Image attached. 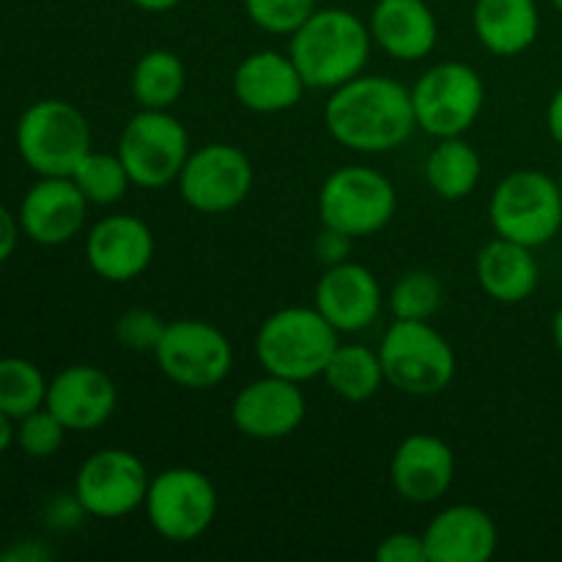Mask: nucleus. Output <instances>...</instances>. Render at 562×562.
<instances>
[{"label":"nucleus","mask_w":562,"mask_h":562,"mask_svg":"<svg viewBox=\"0 0 562 562\" xmlns=\"http://www.w3.org/2000/svg\"><path fill=\"white\" fill-rule=\"evenodd\" d=\"M168 324L157 316V313L146 311V307H132L115 324V338L124 349L130 351H151L157 349L159 338H162Z\"/></svg>","instance_id":"obj_33"},{"label":"nucleus","mask_w":562,"mask_h":562,"mask_svg":"<svg viewBox=\"0 0 562 562\" xmlns=\"http://www.w3.org/2000/svg\"><path fill=\"white\" fill-rule=\"evenodd\" d=\"M329 137L349 151L387 154L417 130L412 88L384 75H357L329 91L324 104Z\"/></svg>","instance_id":"obj_1"},{"label":"nucleus","mask_w":562,"mask_h":562,"mask_svg":"<svg viewBox=\"0 0 562 562\" xmlns=\"http://www.w3.org/2000/svg\"><path fill=\"white\" fill-rule=\"evenodd\" d=\"M159 371L184 390H212L234 368V346L214 324L179 318L165 327L154 349Z\"/></svg>","instance_id":"obj_11"},{"label":"nucleus","mask_w":562,"mask_h":562,"mask_svg":"<svg viewBox=\"0 0 562 562\" xmlns=\"http://www.w3.org/2000/svg\"><path fill=\"white\" fill-rule=\"evenodd\" d=\"M475 274L481 289L503 305H519L530 300L541 280L532 247L497 236L481 247L475 258Z\"/></svg>","instance_id":"obj_23"},{"label":"nucleus","mask_w":562,"mask_h":562,"mask_svg":"<svg viewBox=\"0 0 562 562\" xmlns=\"http://www.w3.org/2000/svg\"><path fill=\"white\" fill-rule=\"evenodd\" d=\"M547 130H549V135H552V140L562 148V86L554 91V97L549 99Z\"/></svg>","instance_id":"obj_39"},{"label":"nucleus","mask_w":562,"mask_h":562,"mask_svg":"<svg viewBox=\"0 0 562 562\" xmlns=\"http://www.w3.org/2000/svg\"><path fill=\"white\" fill-rule=\"evenodd\" d=\"M132 184L162 190L179 181L181 168L192 154L184 124L170 110H137L121 130L115 151Z\"/></svg>","instance_id":"obj_9"},{"label":"nucleus","mask_w":562,"mask_h":562,"mask_svg":"<svg viewBox=\"0 0 562 562\" xmlns=\"http://www.w3.org/2000/svg\"><path fill=\"white\" fill-rule=\"evenodd\" d=\"M488 220L494 234L503 239L532 250L547 245L562 228L560 181L541 170H514L494 187Z\"/></svg>","instance_id":"obj_6"},{"label":"nucleus","mask_w":562,"mask_h":562,"mask_svg":"<svg viewBox=\"0 0 562 562\" xmlns=\"http://www.w3.org/2000/svg\"><path fill=\"white\" fill-rule=\"evenodd\" d=\"M351 241L355 239H349V236L340 234V231L327 228V225H324L322 234H318L316 241H313V252H316V258L324 263V267H335V263L340 261H349Z\"/></svg>","instance_id":"obj_35"},{"label":"nucleus","mask_w":562,"mask_h":562,"mask_svg":"<svg viewBox=\"0 0 562 562\" xmlns=\"http://www.w3.org/2000/svg\"><path fill=\"white\" fill-rule=\"evenodd\" d=\"M398 195L393 181L366 165H344L324 179L318 190V217L327 228L349 239H366L387 228Z\"/></svg>","instance_id":"obj_7"},{"label":"nucleus","mask_w":562,"mask_h":562,"mask_svg":"<svg viewBox=\"0 0 562 562\" xmlns=\"http://www.w3.org/2000/svg\"><path fill=\"white\" fill-rule=\"evenodd\" d=\"M368 27L373 44L404 64L428 58L439 42L437 14L426 0H376Z\"/></svg>","instance_id":"obj_22"},{"label":"nucleus","mask_w":562,"mask_h":562,"mask_svg":"<svg viewBox=\"0 0 562 562\" xmlns=\"http://www.w3.org/2000/svg\"><path fill=\"white\" fill-rule=\"evenodd\" d=\"M338 329L313 307H283L263 318L256 335V357L261 368L291 382L322 376L329 357L338 349Z\"/></svg>","instance_id":"obj_3"},{"label":"nucleus","mask_w":562,"mask_h":562,"mask_svg":"<svg viewBox=\"0 0 562 562\" xmlns=\"http://www.w3.org/2000/svg\"><path fill=\"white\" fill-rule=\"evenodd\" d=\"M146 464L121 448L97 450L82 461L75 477V497L93 519H124L143 508L148 494Z\"/></svg>","instance_id":"obj_13"},{"label":"nucleus","mask_w":562,"mask_h":562,"mask_svg":"<svg viewBox=\"0 0 562 562\" xmlns=\"http://www.w3.org/2000/svg\"><path fill=\"white\" fill-rule=\"evenodd\" d=\"M382 302V285L371 269L355 261H340L324 269L313 305L338 333H362L379 318Z\"/></svg>","instance_id":"obj_17"},{"label":"nucleus","mask_w":562,"mask_h":562,"mask_svg":"<svg viewBox=\"0 0 562 562\" xmlns=\"http://www.w3.org/2000/svg\"><path fill=\"white\" fill-rule=\"evenodd\" d=\"M560 192H562V176H560Z\"/></svg>","instance_id":"obj_44"},{"label":"nucleus","mask_w":562,"mask_h":562,"mask_svg":"<svg viewBox=\"0 0 562 562\" xmlns=\"http://www.w3.org/2000/svg\"><path fill=\"white\" fill-rule=\"evenodd\" d=\"M305 88L294 58L280 49L250 53L234 71L236 102L258 115L285 113L296 108Z\"/></svg>","instance_id":"obj_20"},{"label":"nucleus","mask_w":562,"mask_h":562,"mask_svg":"<svg viewBox=\"0 0 562 562\" xmlns=\"http://www.w3.org/2000/svg\"><path fill=\"white\" fill-rule=\"evenodd\" d=\"M472 31L497 58H514L536 44L541 11L536 0H475Z\"/></svg>","instance_id":"obj_24"},{"label":"nucleus","mask_w":562,"mask_h":562,"mask_svg":"<svg viewBox=\"0 0 562 562\" xmlns=\"http://www.w3.org/2000/svg\"><path fill=\"white\" fill-rule=\"evenodd\" d=\"M417 130L437 137H459L472 130L486 104L483 77L461 60H442L423 71L412 86Z\"/></svg>","instance_id":"obj_8"},{"label":"nucleus","mask_w":562,"mask_h":562,"mask_svg":"<svg viewBox=\"0 0 562 562\" xmlns=\"http://www.w3.org/2000/svg\"><path fill=\"white\" fill-rule=\"evenodd\" d=\"M71 181L93 206H113L130 192V187H135L119 154L93 151V148L80 159Z\"/></svg>","instance_id":"obj_29"},{"label":"nucleus","mask_w":562,"mask_h":562,"mask_svg":"<svg viewBox=\"0 0 562 562\" xmlns=\"http://www.w3.org/2000/svg\"><path fill=\"white\" fill-rule=\"evenodd\" d=\"M187 88V69L173 49H148L132 66L130 91L143 110H170Z\"/></svg>","instance_id":"obj_27"},{"label":"nucleus","mask_w":562,"mask_h":562,"mask_svg":"<svg viewBox=\"0 0 562 562\" xmlns=\"http://www.w3.org/2000/svg\"><path fill=\"white\" fill-rule=\"evenodd\" d=\"M86 261L108 283H130L154 261V234L135 214H108L86 236Z\"/></svg>","instance_id":"obj_16"},{"label":"nucleus","mask_w":562,"mask_h":562,"mask_svg":"<svg viewBox=\"0 0 562 562\" xmlns=\"http://www.w3.org/2000/svg\"><path fill=\"white\" fill-rule=\"evenodd\" d=\"M16 151L36 176H71L91 151V126L64 99H38L16 121Z\"/></svg>","instance_id":"obj_4"},{"label":"nucleus","mask_w":562,"mask_h":562,"mask_svg":"<svg viewBox=\"0 0 562 562\" xmlns=\"http://www.w3.org/2000/svg\"><path fill=\"white\" fill-rule=\"evenodd\" d=\"M252 162L239 146L206 143L187 157L179 173V192L201 214H228L247 201L252 190Z\"/></svg>","instance_id":"obj_12"},{"label":"nucleus","mask_w":562,"mask_h":562,"mask_svg":"<svg viewBox=\"0 0 562 562\" xmlns=\"http://www.w3.org/2000/svg\"><path fill=\"white\" fill-rule=\"evenodd\" d=\"M552 338H554V346H558V351L562 355V305L558 307V313H554L552 318Z\"/></svg>","instance_id":"obj_42"},{"label":"nucleus","mask_w":562,"mask_h":562,"mask_svg":"<svg viewBox=\"0 0 562 562\" xmlns=\"http://www.w3.org/2000/svg\"><path fill=\"white\" fill-rule=\"evenodd\" d=\"M379 357L387 384L415 398L439 395L456 376L453 346L428 322L395 318L393 327L384 333Z\"/></svg>","instance_id":"obj_5"},{"label":"nucleus","mask_w":562,"mask_h":562,"mask_svg":"<svg viewBox=\"0 0 562 562\" xmlns=\"http://www.w3.org/2000/svg\"><path fill=\"white\" fill-rule=\"evenodd\" d=\"M49 382L38 366L25 357H3L0 360V409L14 420L42 409L47 401Z\"/></svg>","instance_id":"obj_28"},{"label":"nucleus","mask_w":562,"mask_h":562,"mask_svg":"<svg viewBox=\"0 0 562 562\" xmlns=\"http://www.w3.org/2000/svg\"><path fill=\"white\" fill-rule=\"evenodd\" d=\"M481 154L461 135L442 137L426 159L428 187H431L434 195L445 198V201H461V198L472 195L477 181H481Z\"/></svg>","instance_id":"obj_25"},{"label":"nucleus","mask_w":562,"mask_h":562,"mask_svg":"<svg viewBox=\"0 0 562 562\" xmlns=\"http://www.w3.org/2000/svg\"><path fill=\"white\" fill-rule=\"evenodd\" d=\"M445 291L434 272L412 269L395 280L390 291V311L398 322H428L442 307Z\"/></svg>","instance_id":"obj_30"},{"label":"nucleus","mask_w":562,"mask_h":562,"mask_svg":"<svg viewBox=\"0 0 562 562\" xmlns=\"http://www.w3.org/2000/svg\"><path fill=\"white\" fill-rule=\"evenodd\" d=\"M289 38V55L316 91H333L362 75L373 44L368 22L338 5L316 9Z\"/></svg>","instance_id":"obj_2"},{"label":"nucleus","mask_w":562,"mask_h":562,"mask_svg":"<svg viewBox=\"0 0 562 562\" xmlns=\"http://www.w3.org/2000/svg\"><path fill=\"white\" fill-rule=\"evenodd\" d=\"M44 406L69 431H93L113 417L119 406V390L102 368L69 366L49 379Z\"/></svg>","instance_id":"obj_19"},{"label":"nucleus","mask_w":562,"mask_h":562,"mask_svg":"<svg viewBox=\"0 0 562 562\" xmlns=\"http://www.w3.org/2000/svg\"><path fill=\"white\" fill-rule=\"evenodd\" d=\"M143 508L159 538L170 543H190L217 519L220 499L212 477L201 470L170 467L151 477Z\"/></svg>","instance_id":"obj_10"},{"label":"nucleus","mask_w":562,"mask_h":562,"mask_svg":"<svg viewBox=\"0 0 562 562\" xmlns=\"http://www.w3.org/2000/svg\"><path fill=\"white\" fill-rule=\"evenodd\" d=\"M456 477V453L434 434H412L395 448L390 461V483L401 499L431 505L450 492Z\"/></svg>","instance_id":"obj_18"},{"label":"nucleus","mask_w":562,"mask_h":562,"mask_svg":"<svg viewBox=\"0 0 562 562\" xmlns=\"http://www.w3.org/2000/svg\"><path fill=\"white\" fill-rule=\"evenodd\" d=\"M552 5H554V9H558L560 14H562V0H552Z\"/></svg>","instance_id":"obj_43"},{"label":"nucleus","mask_w":562,"mask_h":562,"mask_svg":"<svg viewBox=\"0 0 562 562\" xmlns=\"http://www.w3.org/2000/svg\"><path fill=\"white\" fill-rule=\"evenodd\" d=\"M82 516L88 514L75 494H58V497L47 505V525L55 527V530H69V527H77Z\"/></svg>","instance_id":"obj_36"},{"label":"nucleus","mask_w":562,"mask_h":562,"mask_svg":"<svg viewBox=\"0 0 562 562\" xmlns=\"http://www.w3.org/2000/svg\"><path fill=\"white\" fill-rule=\"evenodd\" d=\"M316 9L318 0H245L252 25L274 36H291Z\"/></svg>","instance_id":"obj_32"},{"label":"nucleus","mask_w":562,"mask_h":562,"mask_svg":"<svg viewBox=\"0 0 562 562\" xmlns=\"http://www.w3.org/2000/svg\"><path fill=\"white\" fill-rule=\"evenodd\" d=\"M66 431L69 428L47 406H42V409L16 420V445L27 459H53L64 448Z\"/></svg>","instance_id":"obj_31"},{"label":"nucleus","mask_w":562,"mask_h":562,"mask_svg":"<svg viewBox=\"0 0 562 562\" xmlns=\"http://www.w3.org/2000/svg\"><path fill=\"white\" fill-rule=\"evenodd\" d=\"M428 562H486L497 552V525L477 505H450L428 521Z\"/></svg>","instance_id":"obj_21"},{"label":"nucleus","mask_w":562,"mask_h":562,"mask_svg":"<svg viewBox=\"0 0 562 562\" xmlns=\"http://www.w3.org/2000/svg\"><path fill=\"white\" fill-rule=\"evenodd\" d=\"M88 206L71 176H38L20 203V228L42 247H58L86 228Z\"/></svg>","instance_id":"obj_15"},{"label":"nucleus","mask_w":562,"mask_h":562,"mask_svg":"<svg viewBox=\"0 0 562 562\" xmlns=\"http://www.w3.org/2000/svg\"><path fill=\"white\" fill-rule=\"evenodd\" d=\"M20 220L9 212V209L0 203V263L9 261L16 250V241H20Z\"/></svg>","instance_id":"obj_37"},{"label":"nucleus","mask_w":562,"mask_h":562,"mask_svg":"<svg viewBox=\"0 0 562 562\" xmlns=\"http://www.w3.org/2000/svg\"><path fill=\"white\" fill-rule=\"evenodd\" d=\"M14 417L5 415L3 409H0V453H5V450L11 448V445L16 442V426H14Z\"/></svg>","instance_id":"obj_40"},{"label":"nucleus","mask_w":562,"mask_h":562,"mask_svg":"<svg viewBox=\"0 0 562 562\" xmlns=\"http://www.w3.org/2000/svg\"><path fill=\"white\" fill-rule=\"evenodd\" d=\"M135 9L148 11V14H165V11H173L181 0H130Z\"/></svg>","instance_id":"obj_41"},{"label":"nucleus","mask_w":562,"mask_h":562,"mask_svg":"<svg viewBox=\"0 0 562 562\" xmlns=\"http://www.w3.org/2000/svg\"><path fill=\"white\" fill-rule=\"evenodd\" d=\"M53 558L49 549H44L38 541H20L16 547H11L9 552L0 554V560H9V562H42Z\"/></svg>","instance_id":"obj_38"},{"label":"nucleus","mask_w":562,"mask_h":562,"mask_svg":"<svg viewBox=\"0 0 562 562\" xmlns=\"http://www.w3.org/2000/svg\"><path fill=\"white\" fill-rule=\"evenodd\" d=\"M322 379L338 398L349 401V404H362V401L373 398L387 382L379 351L362 344H338Z\"/></svg>","instance_id":"obj_26"},{"label":"nucleus","mask_w":562,"mask_h":562,"mask_svg":"<svg viewBox=\"0 0 562 562\" xmlns=\"http://www.w3.org/2000/svg\"><path fill=\"white\" fill-rule=\"evenodd\" d=\"M305 412L307 401L300 382L267 373L256 382H247L236 393L231 404V420L241 437L274 442L291 437L305 420Z\"/></svg>","instance_id":"obj_14"},{"label":"nucleus","mask_w":562,"mask_h":562,"mask_svg":"<svg viewBox=\"0 0 562 562\" xmlns=\"http://www.w3.org/2000/svg\"><path fill=\"white\" fill-rule=\"evenodd\" d=\"M379 562H428L426 541L417 532H393L376 547Z\"/></svg>","instance_id":"obj_34"}]
</instances>
